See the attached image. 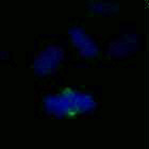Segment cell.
Returning a JSON list of instances; mask_svg holds the SVG:
<instances>
[{
  "label": "cell",
  "mask_w": 149,
  "mask_h": 149,
  "mask_svg": "<svg viewBox=\"0 0 149 149\" xmlns=\"http://www.w3.org/2000/svg\"><path fill=\"white\" fill-rule=\"evenodd\" d=\"M88 9L96 14H113L118 10V4L112 0H92L88 3Z\"/></svg>",
  "instance_id": "obj_5"
},
{
  "label": "cell",
  "mask_w": 149,
  "mask_h": 149,
  "mask_svg": "<svg viewBox=\"0 0 149 149\" xmlns=\"http://www.w3.org/2000/svg\"><path fill=\"white\" fill-rule=\"evenodd\" d=\"M68 36L78 52L83 58H94L99 52V46L94 37L81 26H72L68 29Z\"/></svg>",
  "instance_id": "obj_3"
},
{
  "label": "cell",
  "mask_w": 149,
  "mask_h": 149,
  "mask_svg": "<svg viewBox=\"0 0 149 149\" xmlns=\"http://www.w3.org/2000/svg\"><path fill=\"white\" fill-rule=\"evenodd\" d=\"M140 46V36L135 32H126L114 37L108 45L107 52L112 58H125L136 51Z\"/></svg>",
  "instance_id": "obj_4"
},
{
  "label": "cell",
  "mask_w": 149,
  "mask_h": 149,
  "mask_svg": "<svg viewBox=\"0 0 149 149\" xmlns=\"http://www.w3.org/2000/svg\"><path fill=\"white\" fill-rule=\"evenodd\" d=\"M97 101L92 94L80 90H64L48 94L43 99V108L49 115L63 118L85 114L96 109Z\"/></svg>",
  "instance_id": "obj_1"
},
{
  "label": "cell",
  "mask_w": 149,
  "mask_h": 149,
  "mask_svg": "<svg viewBox=\"0 0 149 149\" xmlns=\"http://www.w3.org/2000/svg\"><path fill=\"white\" fill-rule=\"evenodd\" d=\"M64 49L58 44H49L40 50L32 62L33 72L37 76L52 74L64 60Z\"/></svg>",
  "instance_id": "obj_2"
}]
</instances>
